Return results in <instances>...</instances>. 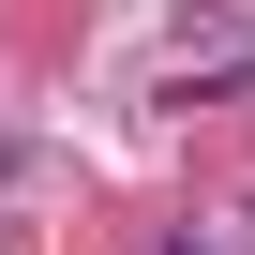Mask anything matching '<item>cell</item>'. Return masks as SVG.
<instances>
[{"instance_id": "obj_1", "label": "cell", "mask_w": 255, "mask_h": 255, "mask_svg": "<svg viewBox=\"0 0 255 255\" xmlns=\"http://www.w3.org/2000/svg\"><path fill=\"white\" fill-rule=\"evenodd\" d=\"M165 45H180V60H240V45H255V0H180Z\"/></svg>"}]
</instances>
